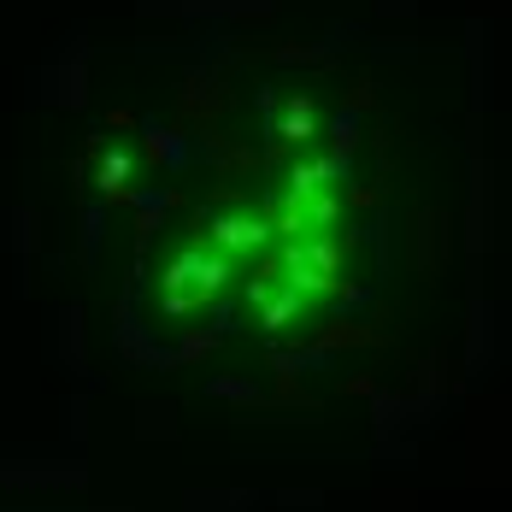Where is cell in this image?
I'll return each instance as SVG.
<instances>
[{
	"label": "cell",
	"instance_id": "2",
	"mask_svg": "<svg viewBox=\"0 0 512 512\" xmlns=\"http://www.w3.org/2000/svg\"><path fill=\"white\" fill-rule=\"evenodd\" d=\"M271 242V224L254 218V212H218V218H206V248L224 259L236 254H259Z\"/></svg>",
	"mask_w": 512,
	"mask_h": 512
},
{
	"label": "cell",
	"instance_id": "1",
	"mask_svg": "<svg viewBox=\"0 0 512 512\" xmlns=\"http://www.w3.org/2000/svg\"><path fill=\"white\" fill-rule=\"evenodd\" d=\"M336 236H307V242H283V254L271 259V271H277V289H289V295H301V301H324L330 289H336Z\"/></svg>",
	"mask_w": 512,
	"mask_h": 512
},
{
	"label": "cell",
	"instance_id": "5",
	"mask_svg": "<svg viewBox=\"0 0 512 512\" xmlns=\"http://www.w3.org/2000/svg\"><path fill=\"white\" fill-rule=\"evenodd\" d=\"M124 177H130V159L112 154V159L101 165V183H106V189H124Z\"/></svg>",
	"mask_w": 512,
	"mask_h": 512
},
{
	"label": "cell",
	"instance_id": "4",
	"mask_svg": "<svg viewBox=\"0 0 512 512\" xmlns=\"http://www.w3.org/2000/svg\"><path fill=\"white\" fill-rule=\"evenodd\" d=\"M277 136H283V142H295V148H307V142H312V106L307 101H289L283 124H277Z\"/></svg>",
	"mask_w": 512,
	"mask_h": 512
},
{
	"label": "cell",
	"instance_id": "3",
	"mask_svg": "<svg viewBox=\"0 0 512 512\" xmlns=\"http://www.w3.org/2000/svg\"><path fill=\"white\" fill-rule=\"evenodd\" d=\"M259 318H265V330H289L295 318H307V301L289 295V289H271V295L259 301Z\"/></svg>",
	"mask_w": 512,
	"mask_h": 512
}]
</instances>
